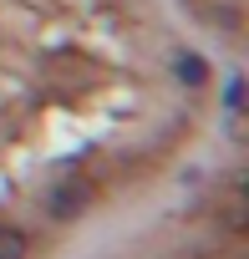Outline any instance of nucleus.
<instances>
[{
	"label": "nucleus",
	"mask_w": 249,
	"mask_h": 259,
	"mask_svg": "<svg viewBox=\"0 0 249 259\" xmlns=\"http://www.w3.org/2000/svg\"><path fill=\"white\" fill-rule=\"evenodd\" d=\"M81 203H87V188H81V183H61V188L51 193L46 213H51V219H76V213H81Z\"/></svg>",
	"instance_id": "nucleus-1"
},
{
	"label": "nucleus",
	"mask_w": 249,
	"mask_h": 259,
	"mask_svg": "<svg viewBox=\"0 0 249 259\" xmlns=\"http://www.w3.org/2000/svg\"><path fill=\"white\" fill-rule=\"evenodd\" d=\"M0 259H26V239L16 229H0Z\"/></svg>",
	"instance_id": "nucleus-2"
}]
</instances>
